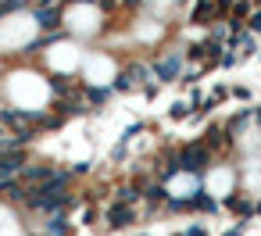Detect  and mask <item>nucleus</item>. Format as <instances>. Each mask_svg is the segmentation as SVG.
<instances>
[{
  "label": "nucleus",
  "mask_w": 261,
  "mask_h": 236,
  "mask_svg": "<svg viewBox=\"0 0 261 236\" xmlns=\"http://www.w3.org/2000/svg\"><path fill=\"white\" fill-rule=\"evenodd\" d=\"M140 93H143V100H154V97L161 93V86H158V83H147V86H143Z\"/></svg>",
  "instance_id": "14"
},
{
  "label": "nucleus",
  "mask_w": 261,
  "mask_h": 236,
  "mask_svg": "<svg viewBox=\"0 0 261 236\" xmlns=\"http://www.w3.org/2000/svg\"><path fill=\"white\" fill-rule=\"evenodd\" d=\"M168 236H186V232H182V229H179V232H168Z\"/></svg>",
  "instance_id": "18"
},
{
  "label": "nucleus",
  "mask_w": 261,
  "mask_h": 236,
  "mask_svg": "<svg viewBox=\"0 0 261 236\" xmlns=\"http://www.w3.org/2000/svg\"><path fill=\"white\" fill-rule=\"evenodd\" d=\"M165 118H168V122H186V118H190V104H186V100H172L168 111H165Z\"/></svg>",
  "instance_id": "10"
},
{
  "label": "nucleus",
  "mask_w": 261,
  "mask_h": 236,
  "mask_svg": "<svg viewBox=\"0 0 261 236\" xmlns=\"http://www.w3.org/2000/svg\"><path fill=\"white\" fill-rule=\"evenodd\" d=\"M136 236H154V232H143V229H140V232H136Z\"/></svg>",
  "instance_id": "17"
},
{
  "label": "nucleus",
  "mask_w": 261,
  "mask_h": 236,
  "mask_svg": "<svg viewBox=\"0 0 261 236\" xmlns=\"http://www.w3.org/2000/svg\"><path fill=\"white\" fill-rule=\"evenodd\" d=\"M140 222H143V211L140 207H125V204H115V200H108L100 207V229L111 232V236H118L125 229H136Z\"/></svg>",
  "instance_id": "3"
},
{
  "label": "nucleus",
  "mask_w": 261,
  "mask_h": 236,
  "mask_svg": "<svg viewBox=\"0 0 261 236\" xmlns=\"http://www.w3.org/2000/svg\"><path fill=\"white\" fill-rule=\"evenodd\" d=\"M182 68H186V43L161 47V50L150 58V72H154V83H158V86H172V83H179Z\"/></svg>",
  "instance_id": "2"
},
{
  "label": "nucleus",
  "mask_w": 261,
  "mask_h": 236,
  "mask_svg": "<svg viewBox=\"0 0 261 236\" xmlns=\"http://www.w3.org/2000/svg\"><path fill=\"white\" fill-rule=\"evenodd\" d=\"M115 100V93H111V86H90V83H83V104L90 108V115H97V111H104L108 104Z\"/></svg>",
  "instance_id": "8"
},
{
  "label": "nucleus",
  "mask_w": 261,
  "mask_h": 236,
  "mask_svg": "<svg viewBox=\"0 0 261 236\" xmlns=\"http://www.w3.org/2000/svg\"><path fill=\"white\" fill-rule=\"evenodd\" d=\"M186 236H207V225H200V222H193L190 229H182Z\"/></svg>",
  "instance_id": "15"
},
{
  "label": "nucleus",
  "mask_w": 261,
  "mask_h": 236,
  "mask_svg": "<svg viewBox=\"0 0 261 236\" xmlns=\"http://www.w3.org/2000/svg\"><path fill=\"white\" fill-rule=\"evenodd\" d=\"M68 172H72L75 179H86V175H93V161H86V158H83V161L68 165Z\"/></svg>",
  "instance_id": "12"
},
{
  "label": "nucleus",
  "mask_w": 261,
  "mask_h": 236,
  "mask_svg": "<svg viewBox=\"0 0 261 236\" xmlns=\"http://www.w3.org/2000/svg\"><path fill=\"white\" fill-rule=\"evenodd\" d=\"M222 236H243V225H236V229H225Z\"/></svg>",
  "instance_id": "16"
},
{
  "label": "nucleus",
  "mask_w": 261,
  "mask_h": 236,
  "mask_svg": "<svg viewBox=\"0 0 261 236\" xmlns=\"http://www.w3.org/2000/svg\"><path fill=\"white\" fill-rule=\"evenodd\" d=\"M29 18H33L36 33H58V29H65V8H33Z\"/></svg>",
  "instance_id": "7"
},
{
  "label": "nucleus",
  "mask_w": 261,
  "mask_h": 236,
  "mask_svg": "<svg viewBox=\"0 0 261 236\" xmlns=\"http://www.w3.org/2000/svg\"><path fill=\"white\" fill-rule=\"evenodd\" d=\"M200 75H204V72H200L197 65H186V68H182V75H179V86H182V90H190V86H197V83H200Z\"/></svg>",
  "instance_id": "11"
},
{
  "label": "nucleus",
  "mask_w": 261,
  "mask_h": 236,
  "mask_svg": "<svg viewBox=\"0 0 261 236\" xmlns=\"http://www.w3.org/2000/svg\"><path fill=\"white\" fill-rule=\"evenodd\" d=\"M118 4H122V0H97V11H100V15H115Z\"/></svg>",
  "instance_id": "13"
},
{
  "label": "nucleus",
  "mask_w": 261,
  "mask_h": 236,
  "mask_svg": "<svg viewBox=\"0 0 261 236\" xmlns=\"http://www.w3.org/2000/svg\"><path fill=\"white\" fill-rule=\"evenodd\" d=\"M111 200L115 204H125V207H140L143 204V179L129 175V179H118L111 186Z\"/></svg>",
  "instance_id": "5"
},
{
  "label": "nucleus",
  "mask_w": 261,
  "mask_h": 236,
  "mask_svg": "<svg viewBox=\"0 0 261 236\" xmlns=\"http://www.w3.org/2000/svg\"><path fill=\"white\" fill-rule=\"evenodd\" d=\"M58 168H61V161H54V158H29V165L18 172V182L25 190H40L58 175Z\"/></svg>",
  "instance_id": "4"
},
{
  "label": "nucleus",
  "mask_w": 261,
  "mask_h": 236,
  "mask_svg": "<svg viewBox=\"0 0 261 236\" xmlns=\"http://www.w3.org/2000/svg\"><path fill=\"white\" fill-rule=\"evenodd\" d=\"M211 150L200 143V140H186V143H179L175 147V165H179V175H190V179H197V182H204L207 179V172H211Z\"/></svg>",
  "instance_id": "1"
},
{
  "label": "nucleus",
  "mask_w": 261,
  "mask_h": 236,
  "mask_svg": "<svg viewBox=\"0 0 261 236\" xmlns=\"http://www.w3.org/2000/svg\"><path fill=\"white\" fill-rule=\"evenodd\" d=\"M175 4H186V0H175Z\"/></svg>",
  "instance_id": "19"
},
{
  "label": "nucleus",
  "mask_w": 261,
  "mask_h": 236,
  "mask_svg": "<svg viewBox=\"0 0 261 236\" xmlns=\"http://www.w3.org/2000/svg\"><path fill=\"white\" fill-rule=\"evenodd\" d=\"M225 18V11L218 8V0H193V4H190V25H215V22H222Z\"/></svg>",
  "instance_id": "6"
},
{
  "label": "nucleus",
  "mask_w": 261,
  "mask_h": 236,
  "mask_svg": "<svg viewBox=\"0 0 261 236\" xmlns=\"http://www.w3.org/2000/svg\"><path fill=\"white\" fill-rule=\"evenodd\" d=\"M97 222H100V207H97V204H83V211H79L75 225H86V229H93Z\"/></svg>",
  "instance_id": "9"
}]
</instances>
